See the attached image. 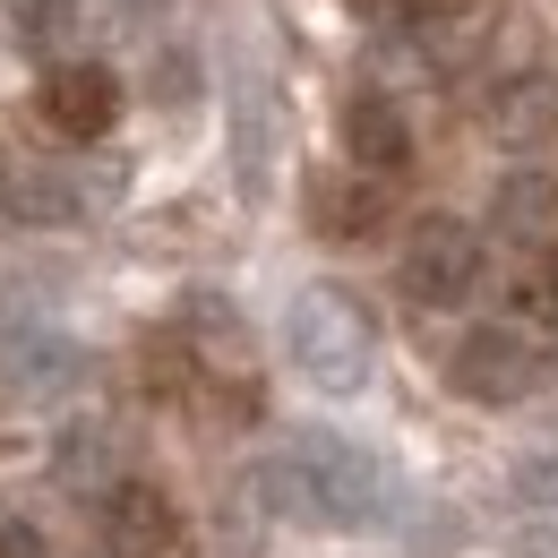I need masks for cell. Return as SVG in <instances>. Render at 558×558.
I'll list each match as a JSON object with an SVG mask.
<instances>
[{
	"label": "cell",
	"mask_w": 558,
	"mask_h": 558,
	"mask_svg": "<svg viewBox=\"0 0 558 558\" xmlns=\"http://www.w3.org/2000/svg\"><path fill=\"white\" fill-rule=\"evenodd\" d=\"M283 352L318 396H361L378 378V327L344 283H301L283 310Z\"/></svg>",
	"instance_id": "obj_2"
},
{
	"label": "cell",
	"mask_w": 558,
	"mask_h": 558,
	"mask_svg": "<svg viewBox=\"0 0 558 558\" xmlns=\"http://www.w3.org/2000/svg\"><path fill=\"white\" fill-rule=\"evenodd\" d=\"M482 276H489V250L464 215H421L413 232H404V258H396L404 301H421V310H464L482 292Z\"/></svg>",
	"instance_id": "obj_3"
},
{
	"label": "cell",
	"mask_w": 558,
	"mask_h": 558,
	"mask_svg": "<svg viewBox=\"0 0 558 558\" xmlns=\"http://www.w3.org/2000/svg\"><path fill=\"white\" fill-rule=\"evenodd\" d=\"M447 387H456L464 404H524V396L542 387V344H533L524 327H507V318L464 327L456 352H447Z\"/></svg>",
	"instance_id": "obj_4"
},
{
	"label": "cell",
	"mask_w": 558,
	"mask_h": 558,
	"mask_svg": "<svg viewBox=\"0 0 558 558\" xmlns=\"http://www.w3.org/2000/svg\"><path fill=\"white\" fill-rule=\"evenodd\" d=\"M35 104H44V121H52L61 138L86 146V138H104V130L121 121V77L104 70V61H61V70L44 77Z\"/></svg>",
	"instance_id": "obj_8"
},
{
	"label": "cell",
	"mask_w": 558,
	"mask_h": 558,
	"mask_svg": "<svg viewBox=\"0 0 558 558\" xmlns=\"http://www.w3.org/2000/svg\"><path fill=\"white\" fill-rule=\"evenodd\" d=\"M344 155H352V172H378V181L413 172V121H404V104L378 95V86H361L344 104Z\"/></svg>",
	"instance_id": "obj_9"
},
{
	"label": "cell",
	"mask_w": 558,
	"mask_h": 558,
	"mask_svg": "<svg viewBox=\"0 0 558 558\" xmlns=\"http://www.w3.org/2000/svg\"><path fill=\"white\" fill-rule=\"evenodd\" d=\"M77 378H86V361H77L70 336H52V327H9L0 336V387L17 404H52V396H70Z\"/></svg>",
	"instance_id": "obj_7"
},
{
	"label": "cell",
	"mask_w": 558,
	"mask_h": 558,
	"mask_svg": "<svg viewBox=\"0 0 558 558\" xmlns=\"http://www.w3.org/2000/svg\"><path fill=\"white\" fill-rule=\"evenodd\" d=\"M181 542V507L155 482H112L95 498V550L104 558H163Z\"/></svg>",
	"instance_id": "obj_5"
},
{
	"label": "cell",
	"mask_w": 558,
	"mask_h": 558,
	"mask_svg": "<svg viewBox=\"0 0 558 558\" xmlns=\"http://www.w3.org/2000/svg\"><path fill=\"white\" fill-rule=\"evenodd\" d=\"M52 473H61L70 489H95L104 473H112V429H104V421H70L61 447H52Z\"/></svg>",
	"instance_id": "obj_16"
},
{
	"label": "cell",
	"mask_w": 558,
	"mask_h": 558,
	"mask_svg": "<svg viewBox=\"0 0 558 558\" xmlns=\"http://www.w3.org/2000/svg\"><path fill=\"white\" fill-rule=\"evenodd\" d=\"M515 558H558V507H533V524L515 533Z\"/></svg>",
	"instance_id": "obj_18"
},
{
	"label": "cell",
	"mask_w": 558,
	"mask_h": 558,
	"mask_svg": "<svg viewBox=\"0 0 558 558\" xmlns=\"http://www.w3.org/2000/svg\"><path fill=\"white\" fill-rule=\"evenodd\" d=\"M0 215L9 223H77L86 190H77L61 163H0Z\"/></svg>",
	"instance_id": "obj_13"
},
{
	"label": "cell",
	"mask_w": 558,
	"mask_h": 558,
	"mask_svg": "<svg viewBox=\"0 0 558 558\" xmlns=\"http://www.w3.org/2000/svg\"><path fill=\"white\" fill-rule=\"evenodd\" d=\"M352 9H361V17H396V26H404V17H421L429 0H352Z\"/></svg>",
	"instance_id": "obj_19"
},
{
	"label": "cell",
	"mask_w": 558,
	"mask_h": 558,
	"mask_svg": "<svg viewBox=\"0 0 558 558\" xmlns=\"http://www.w3.org/2000/svg\"><path fill=\"white\" fill-rule=\"evenodd\" d=\"M489 26H498V0H429L421 17H404V35L429 70H473Z\"/></svg>",
	"instance_id": "obj_10"
},
{
	"label": "cell",
	"mask_w": 558,
	"mask_h": 558,
	"mask_svg": "<svg viewBox=\"0 0 558 558\" xmlns=\"http://www.w3.org/2000/svg\"><path fill=\"white\" fill-rule=\"evenodd\" d=\"M258 498H267V515L310 524V533H369L396 507L387 473L361 447H344V438H292V447H276L258 464Z\"/></svg>",
	"instance_id": "obj_1"
},
{
	"label": "cell",
	"mask_w": 558,
	"mask_h": 558,
	"mask_svg": "<svg viewBox=\"0 0 558 558\" xmlns=\"http://www.w3.org/2000/svg\"><path fill=\"white\" fill-rule=\"evenodd\" d=\"M507 327L558 336V250H515V267H507Z\"/></svg>",
	"instance_id": "obj_14"
},
{
	"label": "cell",
	"mask_w": 558,
	"mask_h": 558,
	"mask_svg": "<svg viewBox=\"0 0 558 558\" xmlns=\"http://www.w3.org/2000/svg\"><path fill=\"white\" fill-rule=\"evenodd\" d=\"M301 207H310V232H318V241L361 250V241H378V223H387V181H378V172H310Z\"/></svg>",
	"instance_id": "obj_6"
},
{
	"label": "cell",
	"mask_w": 558,
	"mask_h": 558,
	"mask_svg": "<svg viewBox=\"0 0 558 558\" xmlns=\"http://www.w3.org/2000/svg\"><path fill=\"white\" fill-rule=\"evenodd\" d=\"M489 223L507 250H558V172H542V163L507 172L489 198Z\"/></svg>",
	"instance_id": "obj_11"
},
{
	"label": "cell",
	"mask_w": 558,
	"mask_h": 558,
	"mask_svg": "<svg viewBox=\"0 0 558 558\" xmlns=\"http://www.w3.org/2000/svg\"><path fill=\"white\" fill-rule=\"evenodd\" d=\"M0 558H52V542L35 533V515H0Z\"/></svg>",
	"instance_id": "obj_17"
},
{
	"label": "cell",
	"mask_w": 558,
	"mask_h": 558,
	"mask_svg": "<svg viewBox=\"0 0 558 558\" xmlns=\"http://www.w3.org/2000/svg\"><path fill=\"white\" fill-rule=\"evenodd\" d=\"M482 130L498 146H542L558 138V77L550 70H524V77H498L482 104Z\"/></svg>",
	"instance_id": "obj_12"
},
{
	"label": "cell",
	"mask_w": 558,
	"mask_h": 558,
	"mask_svg": "<svg viewBox=\"0 0 558 558\" xmlns=\"http://www.w3.org/2000/svg\"><path fill=\"white\" fill-rule=\"evenodd\" d=\"M70 35H77V9H70V0H9V44H17V52H35V61L61 70Z\"/></svg>",
	"instance_id": "obj_15"
}]
</instances>
